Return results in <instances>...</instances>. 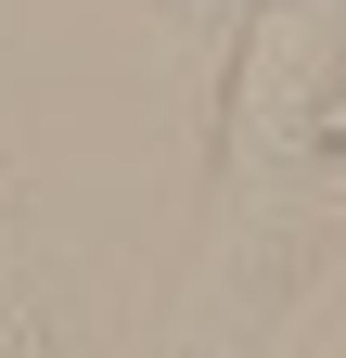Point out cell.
Wrapping results in <instances>:
<instances>
[{"mask_svg": "<svg viewBox=\"0 0 346 358\" xmlns=\"http://www.w3.org/2000/svg\"><path fill=\"white\" fill-rule=\"evenodd\" d=\"M321 141H333V154H346V90H333V103H321Z\"/></svg>", "mask_w": 346, "mask_h": 358, "instance_id": "obj_1", "label": "cell"}, {"mask_svg": "<svg viewBox=\"0 0 346 358\" xmlns=\"http://www.w3.org/2000/svg\"><path fill=\"white\" fill-rule=\"evenodd\" d=\"M256 13H282V0H256Z\"/></svg>", "mask_w": 346, "mask_h": 358, "instance_id": "obj_2", "label": "cell"}]
</instances>
